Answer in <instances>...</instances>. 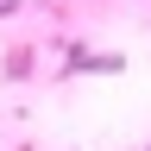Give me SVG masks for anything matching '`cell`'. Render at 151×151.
Masks as SVG:
<instances>
[{
  "label": "cell",
  "instance_id": "cell-1",
  "mask_svg": "<svg viewBox=\"0 0 151 151\" xmlns=\"http://www.w3.org/2000/svg\"><path fill=\"white\" fill-rule=\"evenodd\" d=\"M6 76H13V82L32 76V50H6Z\"/></svg>",
  "mask_w": 151,
  "mask_h": 151
}]
</instances>
